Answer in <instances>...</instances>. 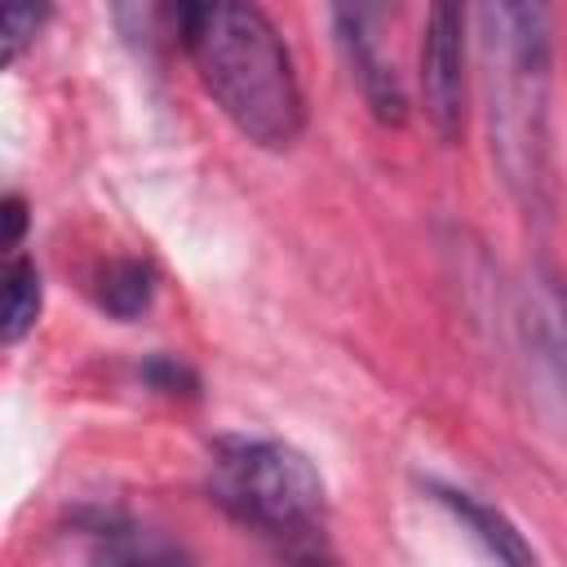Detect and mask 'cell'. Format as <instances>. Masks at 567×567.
I'll return each instance as SVG.
<instances>
[{
  "instance_id": "cell-1",
  "label": "cell",
  "mask_w": 567,
  "mask_h": 567,
  "mask_svg": "<svg viewBox=\"0 0 567 567\" xmlns=\"http://www.w3.org/2000/svg\"><path fill=\"white\" fill-rule=\"evenodd\" d=\"M177 53L213 106L261 151H288L306 133V93L279 27L252 0H186Z\"/></svg>"
},
{
  "instance_id": "cell-2",
  "label": "cell",
  "mask_w": 567,
  "mask_h": 567,
  "mask_svg": "<svg viewBox=\"0 0 567 567\" xmlns=\"http://www.w3.org/2000/svg\"><path fill=\"white\" fill-rule=\"evenodd\" d=\"M208 501L288 558H319L328 483L315 461L270 434H217L208 443Z\"/></svg>"
},
{
  "instance_id": "cell-3",
  "label": "cell",
  "mask_w": 567,
  "mask_h": 567,
  "mask_svg": "<svg viewBox=\"0 0 567 567\" xmlns=\"http://www.w3.org/2000/svg\"><path fill=\"white\" fill-rule=\"evenodd\" d=\"M341 58L381 124L408 120V89L394 58V31L403 0H328Z\"/></svg>"
},
{
  "instance_id": "cell-4",
  "label": "cell",
  "mask_w": 567,
  "mask_h": 567,
  "mask_svg": "<svg viewBox=\"0 0 567 567\" xmlns=\"http://www.w3.org/2000/svg\"><path fill=\"white\" fill-rule=\"evenodd\" d=\"M465 18L470 0H430L425 31H421V58H416V89L425 124L439 142H456L465 128Z\"/></svg>"
},
{
  "instance_id": "cell-5",
  "label": "cell",
  "mask_w": 567,
  "mask_h": 567,
  "mask_svg": "<svg viewBox=\"0 0 567 567\" xmlns=\"http://www.w3.org/2000/svg\"><path fill=\"white\" fill-rule=\"evenodd\" d=\"M487 22L509 66V84H518L523 106L536 111L554 53V0H487Z\"/></svg>"
},
{
  "instance_id": "cell-6",
  "label": "cell",
  "mask_w": 567,
  "mask_h": 567,
  "mask_svg": "<svg viewBox=\"0 0 567 567\" xmlns=\"http://www.w3.org/2000/svg\"><path fill=\"white\" fill-rule=\"evenodd\" d=\"M430 492L492 558H501V563H536V549L523 540V532L496 505H487L483 496H474L465 487H452V483H430Z\"/></svg>"
},
{
  "instance_id": "cell-7",
  "label": "cell",
  "mask_w": 567,
  "mask_h": 567,
  "mask_svg": "<svg viewBox=\"0 0 567 567\" xmlns=\"http://www.w3.org/2000/svg\"><path fill=\"white\" fill-rule=\"evenodd\" d=\"M75 532L89 540L93 558H124V563H159V558H182V549L173 540H164L159 532L133 523L120 509H80L75 514Z\"/></svg>"
},
{
  "instance_id": "cell-8",
  "label": "cell",
  "mask_w": 567,
  "mask_h": 567,
  "mask_svg": "<svg viewBox=\"0 0 567 567\" xmlns=\"http://www.w3.org/2000/svg\"><path fill=\"white\" fill-rule=\"evenodd\" d=\"M159 292V275L146 257H111L102 261L97 279H93V301L102 315L120 319V323H133L151 310Z\"/></svg>"
},
{
  "instance_id": "cell-9",
  "label": "cell",
  "mask_w": 567,
  "mask_h": 567,
  "mask_svg": "<svg viewBox=\"0 0 567 567\" xmlns=\"http://www.w3.org/2000/svg\"><path fill=\"white\" fill-rule=\"evenodd\" d=\"M115 35L137 58H159L164 49H177V22L186 0H106Z\"/></svg>"
},
{
  "instance_id": "cell-10",
  "label": "cell",
  "mask_w": 567,
  "mask_h": 567,
  "mask_svg": "<svg viewBox=\"0 0 567 567\" xmlns=\"http://www.w3.org/2000/svg\"><path fill=\"white\" fill-rule=\"evenodd\" d=\"M40 306H44V279H40V266L22 252H9L4 261V306H0V341L4 346H18L35 319H40Z\"/></svg>"
},
{
  "instance_id": "cell-11",
  "label": "cell",
  "mask_w": 567,
  "mask_h": 567,
  "mask_svg": "<svg viewBox=\"0 0 567 567\" xmlns=\"http://www.w3.org/2000/svg\"><path fill=\"white\" fill-rule=\"evenodd\" d=\"M536 341L545 350V363L567 399V284L563 279H540L536 292Z\"/></svg>"
},
{
  "instance_id": "cell-12",
  "label": "cell",
  "mask_w": 567,
  "mask_h": 567,
  "mask_svg": "<svg viewBox=\"0 0 567 567\" xmlns=\"http://www.w3.org/2000/svg\"><path fill=\"white\" fill-rule=\"evenodd\" d=\"M53 18V0H0V62L18 66V58L40 40Z\"/></svg>"
},
{
  "instance_id": "cell-13",
  "label": "cell",
  "mask_w": 567,
  "mask_h": 567,
  "mask_svg": "<svg viewBox=\"0 0 567 567\" xmlns=\"http://www.w3.org/2000/svg\"><path fill=\"white\" fill-rule=\"evenodd\" d=\"M142 381H146L151 390H159V394H195V390H199L195 372H190L182 359H168V354L146 359V363H142Z\"/></svg>"
},
{
  "instance_id": "cell-14",
  "label": "cell",
  "mask_w": 567,
  "mask_h": 567,
  "mask_svg": "<svg viewBox=\"0 0 567 567\" xmlns=\"http://www.w3.org/2000/svg\"><path fill=\"white\" fill-rule=\"evenodd\" d=\"M0 217H4V252H18L22 235H27V199L18 190H9L0 204Z\"/></svg>"
}]
</instances>
